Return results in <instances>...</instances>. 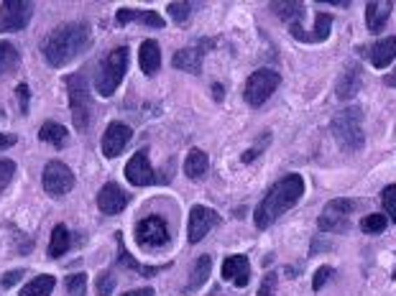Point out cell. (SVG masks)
<instances>
[{"label":"cell","instance_id":"obj_1","mask_svg":"<svg viewBox=\"0 0 396 296\" xmlns=\"http://www.w3.org/2000/svg\"><path fill=\"white\" fill-rule=\"evenodd\" d=\"M92 44V29L87 23L75 21V23H61L44 38L41 44V54L49 67L59 69L77 59L80 54H85Z\"/></svg>","mask_w":396,"mask_h":296},{"label":"cell","instance_id":"obj_2","mask_svg":"<svg viewBox=\"0 0 396 296\" xmlns=\"http://www.w3.org/2000/svg\"><path fill=\"white\" fill-rule=\"evenodd\" d=\"M305 194V179L299 174H289V177L279 179L277 184L271 186L266 197L258 202V207L254 209V222L258 230H266L274 225V220L289 212V209L302 200Z\"/></svg>","mask_w":396,"mask_h":296},{"label":"cell","instance_id":"obj_3","mask_svg":"<svg viewBox=\"0 0 396 296\" xmlns=\"http://www.w3.org/2000/svg\"><path fill=\"white\" fill-rule=\"evenodd\" d=\"M330 131L335 135V141L340 143L343 151L348 154H355L363 148L366 143V135H363V110L360 108H345L332 118L330 123Z\"/></svg>","mask_w":396,"mask_h":296},{"label":"cell","instance_id":"obj_4","mask_svg":"<svg viewBox=\"0 0 396 296\" xmlns=\"http://www.w3.org/2000/svg\"><path fill=\"white\" fill-rule=\"evenodd\" d=\"M67 92H69V110H72V123L80 133H85L92 126V103L90 89L82 72H75L67 77Z\"/></svg>","mask_w":396,"mask_h":296},{"label":"cell","instance_id":"obj_5","mask_svg":"<svg viewBox=\"0 0 396 296\" xmlns=\"http://www.w3.org/2000/svg\"><path fill=\"white\" fill-rule=\"evenodd\" d=\"M126 69H128V49L126 46H120V49H112L108 57L103 59L98 69V77H95V89H98V95L103 97H110L118 84L123 82L126 77Z\"/></svg>","mask_w":396,"mask_h":296},{"label":"cell","instance_id":"obj_6","mask_svg":"<svg viewBox=\"0 0 396 296\" xmlns=\"http://www.w3.org/2000/svg\"><path fill=\"white\" fill-rule=\"evenodd\" d=\"M279 82H281V77H279V72H274V69H256V72L248 77L246 89H243L246 103L254 105V108L263 105L271 95H274V89L279 87Z\"/></svg>","mask_w":396,"mask_h":296},{"label":"cell","instance_id":"obj_7","mask_svg":"<svg viewBox=\"0 0 396 296\" xmlns=\"http://www.w3.org/2000/svg\"><path fill=\"white\" fill-rule=\"evenodd\" d=\"M135 243L146 248V251H156V248H164L169 243V228H166L164 217L149 215L143 217L138 225H135Z\"/></svg>","mask_w":396,"mask_h":296},{"label":"cell","instance_id":"obj_8","mask_svg":"<svg viewBox=\"0 0 396 296\" xmlns=\"http://www.w3.org/2000/svg\"><path fill=\"white\" fill-rule=\"evenodd\" d=\"M41 184L52 197H64L75 186V174L61 161H49L41 171Z\"/></svg>","mask_w":396,"mask_h":296},{"label":"cell","instance_id":"obj_9","mask_svg":"<svg viewBox=\"0 0 396 296\" xmlns=\"http://www.w3.org/2000/svg\"><path fill=\"white\" fill-rule=\"evenodd\" d=\"M34 6L26 0H3L0 3V34L10 31H23L29 26Z\"/></svg>","mask_w":396,"mask_h":296},{"label":"cell","instance_id":"obj_10","mask_svg":"<svg viewBox=\"0 0 396 296\" xmlns=\"http://www.w3.org/2000/svg\"><path fill=\"white\" fill-rule=\"evenodd\" d=\"M220 225V215H217L215 209L210 207H202V205H195V207L189 209V225H187V240L192 245L200 243L202 237L207 235L210 230L217 228Z\"/></svg>","mask_w":396,"mask_h":296},{"label":"cell","instance_id":"obj_11","mask_svg":"<svg viewBox=\"0 0 396 296\" xmlns=\"http://www.w3.org/2000/svg\"><path fill=\"white\" fill-rule=\"evenodd\" d=\"M212 41L210 38H202L200 44L195 46H184L179 52L174 54V69H179V72H187V74H200L202 72V59H205V52L212 49Z\"/></svg>","mask_w":396,"mask_h":296},{"label":"cell","instance_id":"obj_12","mask_svg":"<svg viewBox=\"0 0 396 296\" xmlns=\"http://www.w3.org/2000/svg\"><path fill=\"white\" fill-rule=\"evenodd\" d=\"M332 21H335V18H332L330 13H317L312 31H305L302 29V21H294V23H289V34H292L297 41H305V44H322V41L330 36Z\"/></svg>","mask_w":396,"mask_h":296},{"label":"cell","instance_id":"obj_13","mask_svg":"<svg viewBox=\"0 0 396 296\" xmlns=\"http://www.w3.org/2000/svg\"><path fill=\"white\" fill-rule=\"evenodd\" d=\"M133 138V131L126 123H110L103 133V154L105 158H118L126 151L128 141Z\"/></svg>","mask_w":396,"mask_h":296},{"label":"cell","instance_id":"obj_14","mask_svg":"<svg viewBox=\"0 0 396 296\" xmlns=\"http://www.w3.org/2000/svg\"><path fill=\"white\" fill-rule=\"evenodd\" d=\"M126 179L133 186H151L159 182L156 171L151 169L146 151H138V154L131 156V161L126 163Z\"/></svg>","mask_w":396,"mask_h":296},{"label":"cell","instance_id":"obj_15","mask_svg":"<svg viewBox=\"0 0 396 296\" xmlns=\"http://www.w3.org/2000/svg\"><path fill=\"white\" fill-rule=\"evenodd\" d=\"M98 207L103 215H118L128 207V194L120 189V184L108 182L98 192Z\"/></svg>","mask_w":396,"mask_h":296},{"label":"cell","instance_id":"obj_16","mask_svg":"<svg viewBox=\"0 0 396 296\" xmlns=\"http://www.w3.org/2000/svg\"><path fill=\"white\" fill-rule=\"evenodd\" d=\"M223 279L235 283L238 289L248 286V281H251V263H248L246 256H228L223 260Z\"/></svg>","mask_w":396,"mask_h":296},{"label":"cell","instance_id":"obj_17","mask_svg":"<svg viewBox=\"0 0 396 296\" xmlns=\"http://www.w3.org/2000/svg\"><path fill=\"white\" fill-rule=\"evenodd\" d=\"M360 52L368 54V59H371V64H374L376 69L389 67L396 57V36L381 38V41H376L374 46H366V49H360Z\"/></svg>","mask_w":396,"mask_h":296},{"label":"cell","instance_id":"obj_18","mask_svg":"<svg viewBox=\"0 0 396 296\" xmlns=\"http://www.w3.org/2000/svg\"><path fill=\"white\" fill-rule=\"evenodd\" d=\"M391 8H394L391 0H371V3H368L366 6V26H368L371 34H381L383 26L389 23Z\"/></svg>","mask_w":396,"mask_h":296},{"label":"cell","instance_id":"obj_19","mask_svg":"<svg viewBox=\"0 0 396 296\" xmlns=\"http://www.w3.org/2000/svg\"><path fill=\"white\" fill-rule=\"evenodd\" d=\"M360 84H363V69H360L358 64H351V67L343 72V77L337 80L335 95L340 97V100H351V97H355L360 92Z\"/></svg>","mask_w":396,"mask_h":296},{"label":"cell","instance_id":"obj_20","mask_svg":"<svg viewBox=\"0 0 396 296\" xmlns=\"http://www.w3.org/2000/svg\"><path fill=\"white\" fill-rule=\"evenodd\" d=\"M118 23H141V26H149V29H164L166 21L156 10H135V8H120L115 13Z\"/></svg>","mask_w":396,"mask_h":296},{"label":"cell","instance_id":"obj_21","mask_svg":"<svg viewBox=\"0 0 396 296\" xmlns=\"http://www.w3.org/2000/svg\"><path fill=\"white\" fill-rule=\"evenodd\" d=\"M115 240H118V263L123 268H133L135 274H141V276H146V279H151V276H156V274H161L166 266H141L138 260L131 256V253L126 251V243H123V235H115Z\"/></svg>","mask_w":396,"mask_h":296},{"label":"cell","instance_id":"obj_22","mask_svg":"<svg viewBox=\"0 0 396 296\" xmlns=\"http://www.w3.org/2000/svg\"><path fill=\"white\" fill-rule=\"evenodd\" d=\"M138 64H141L143 74H156L161 67V49L154 38H146L141 44V52H138Z\"/></svg>","mask_w":396,"mask_h":296},{"label":"cell","instance_id":"obj_23","mask_svg":"<svg viewBox=\"0 0 396 296\" xmlns=\"http://www.w3.org/2000/svg\"><path fill=\"white\" fill-rule=\"evenodd\" d=\"M207 169H210L207 154L200 151V148H192L187 154V158H184V174H187L189 179H202L207 174Z\"/></svg>","mask_w":396,"mask_h":296},{"label":"cell","instance_id":"obj_24","mask_svg":"<svg viewBox=\"0 0 396 296\" xmlns=\"http://www.w3.org/2000/svg\"><path fill=\"white\" fill-rule=\"evenodd\" d=\"M69 248H72V235H69L67 225H57L52 232V240H49V256L52 258H61Z\"/></svg>","mask_w":396,"mask_h":296},{"label":"cell","instance_id":"obj_25","mask_svg":"<svg viewBox=\"0 0 396 296\" xmlns=\"http://www.w3.org/2000/svg\"><path fill=\"white\" fill-rule=\"evenodd\" d=\"M38 138H41L44 143H49V146H54V148H64L67 146L69 133H67V128L59 126V123H44L41 131H38Z\"/></svg>","mask_w":396,"mask_h":296},{"label":"cell","instance_id":"obj_26","mask_svg":"<svg viewBox=\"0 0 396 296\" xmlns=\"http://www.w3.org/2000/svg\"><path fill=\"white\" fill-rule=\"evenodd\" d=\"M210 271H212V258H210V256H200V258L195 260V266H192V274H189L187 291L200 289L202 283L210 279Z\"/></svg>","mask_w":396,"mask_h":296},{"label":"cell","instance_id":"obj_27","mask_svg":"<svg viewBox=\"0 0 396 296\" xmlns=\"http://www.w3.org/2000/svg\"><path fill=\"white\" fill-rule=\"evenodd\" d=\"M54 286H57V279L49 274H41V276H36L34 281H29L26 286H23L21 296H49L54 291Z\"/></svg>","mask_w":396,"mask_h":296},{"label":"cell","instance_id":"obj_28","mask_svg":"<svg viewBox=\"0 0 396 296\" xmlns=\"http://www.w3.org/2000/svg\"><path fill=\"white\" fill-rule=\"evenodd\" d=\"M18 64H21V57L15 52V46L8 44V41H0V77L13 74Z\"/></svg>","mask_w":396,"mask_h":296},{"label":"cell","instance_id":"obj_29","mask_svg":"<svg viewBox=\"0 0 396 296\" xmlns=\"http://www.w3.org/2000/svg\"><path fill=\"white\" fill-rule=\"evenodd\" d=\"M317 228H320L322 232H348V230H351V222H348V217L322 212L320 220H317Z\"/></svg>","mask_w":396,"mask_h":296},{"label":"cell","instance_id":"obj_30","mask_svg":"<svg viewBox=\"0 0 396 296\" xmlns=\"http://www.w3.org/2000/svg\"><path fill=\"white\" fill-rule=\"evenodd\" d=\"M271 10L281 18V21H302V13H305V3H271Z\"/></svg>","mask_w":396,"mask_h":296},{"label":"cell","instance_id":"obj_31","mask_svg":"<svg viewBox=\"0 0 396 296\" xmlns=\"http://www.w3.org/2000/svg\"><path fill=\"white\" fill-rule=\"evenodd\" d=\"M360 205L355 200H348V197H340V200H332L328 202V207H325V212H330V215H340V217H348L353 215L355 209H358Z\"/></svg>","mask_w":396,"mask_h":296},{"label":"cell","instance_id":"obj_32","mask_svg":"<svg viewBox=\"0 0 396 296\" xmlns=\"http://www.w3.org/2000/svg\"><path fill=\"white\" fill-rule=\"evenodd\" d=\"M386 225H389V220H386V215H366L363 220H360V230L363 232H368V235H376V232H383L386 230Z\"/></svg>","mask_w":396,"mask_h":296},{"label":"cell","instance_id":"obj_33","mask_svg":"<svg viewBox=\"0 0 396 296\" xmlns=\"http://www.w3.org/2000/svg\"><path fill=\"white\" fill-rule=\"evenodd\" d=\"M67 294L69 296H85V291H87V276L85 274H72L67 276Z\"/></svg>","mask_w":396,"mask_h":296},{"label":"cell","instance_id":"obj_34","mask_svg":"<svg viewBox=\"0 0 396 296\" xmlns=\"http://www.w3.org/2000/svg\"><path fill=\"white\" fill-rule=\"evenodd\" d=\"M381 202H383V209H386V215L391 217V222H396V184H389L386 189L381 192Z\"/></svg>","mask_w":396,"mask_h":296},{"label":"cell","instance_id":"obj_35","mask_svg":"<svg viewBox=\"0 0 396 296\" xmlns=\"http://www.w3.org/2000/svg\"><path fill=\"white\" fill-rule=\"evenodd\" d=\"M13 174H15V163L10 161V158H0V194L8 189V184H10Z\"/></svg>","mask_w":396,"mask_h":296},{"label":"cell","instance_id":"obj_36","mask_svg":"<svg viewBox=\"0 0 396 296\" xmlns=\"http://www.w3.org/2000/svg\"><path fill=\"white\" fill-rule=\"evenodd\" d=\"M166 10H169V15H172L177 23H184L189 15H192V6H189V3H169Z\"/></svg>","mask_w":396,"mask_h":296},{"label":"cell","instance_id":"obj_37","mask_svg":"<svg viewBox=\"0 0 396 296\" xmlns=\"http://www.w3.org/2000/svg\"><path fill=\"white\" fill-rule=\"evenodd\" d=\"M112 289H115V276H112L110 271H103V274L98 276V294L110 296Z\"/></svg>","mask_w":396,"mask_h":296},{"label":"cell","instance_id":"obj_38","mask_svg":"<svg viewBox=\"0 0 396 296\" xmlns=\"http://www.w3.org/2000/svg\"><path fill=\"white\" fill-rule=\"evenodd\" d=\"M332 274H335V271H332V266H320V268H317V271H314V279H312V289L320 291L322 286H325V283L332 279Z\"/></svg>","mask_w":396,"mask_h":296},{"label":"cell","instance_id":"obj_39","mask_svg":"<svg viewBox=\"0 0 396 296\" xmlns=\"http://www.w3.org/2000/svg\"><path fill=\"white\" fill-rule=\"evenodd\" d=\"M277 283H279V276L274 271L263 276L261 281V289H258V296H277Z\"/></svg>","mask_w":396,"mask_h":296},{"label":"cell","instance_id":"obj_40","mask_svg":"<svg viewBox=\"0 0 396 296\" xmlns=\"http://www.w3.org/2000/svg\"><path fill=\"white\" fill-rule=\"evenodd\" d=\"M15 97H18V108H21V112H29V103H31L29 84H18V87H15Z\"/></svg>","mask_w":396,"mask_h":296},{"label":"cell","instance_id":"obj_41","mask_svg":"<svg viewBox=\"0 0 396 296\" xmlns=\"http://www.w3.org/2000/svg\"><path fill=\"white\" fill-rule=\"evenodd\" d=\"M21 279H23V271L21 268H15V271H10V274H6L3 279H0V286H3V289H13Z\"/></svg>","mask_w":396,"mask_h":296},{"label":"cell","instance_id":"obj_42","mask_svg":"<svg viewBox=\"0 0 396 296\" xmlns=\"http://www.w3.org/2000/svg\"><path fill=\"white\" fill-rule=\"evenodd\" d=\"M15 141H18L15 135H6V133H0V151H3V148H10V146H15Z\"/></svg>","mask_w":396,"mask_h":296},{"label":"cell","instance_id":"obj_43","mask_svg":"<svg viewBox=\"0 0 396 296\" xmlns=\"http://www.w3.org/2000/svg\"><path fill=\"white\" fill-rule=\"evenodd\" d=\"M123 296H154V289H151V286H146V289H133Z\"/></svg>","mask_w":396,"mask_h":296},{"label":"cell","instance_id":"obj_44","mask_svg":"<svg viewBox=\"0 0 396 296\" xmlns=\"http://www.w3.org/2000/svg\"><path fill=\"white\" fill-rule=\"evenodd\" d=\"M212 95H215V100L220 103V100H223V95H225L223 87H220V84H212Z\"/></svg>","mask_w":396,"mask_h":296},{"label":"cell","instance_id":"obj_45","mask_svg":"<svg viewBox=\"0 0 396 296\" xmlns=\"http://www.w3.org/2000/svg\"><path fill=\"white\" fill-rule=\"evenodd\" d=\"M386 84H389V87H396V74H389V77H386Z\"/></svg>","mask_w":396,"mask_h":296}]
</instances>
